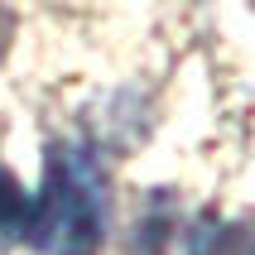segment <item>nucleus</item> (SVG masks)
<instances>
[{"label":"nucleus","instance_id":"nucleus-1","mask_svg":"<svg viewBox=\"0 0 255 255\" xmlns=\"http://www.w3.org/2000/svg\"><path fill=\"white\" fill-rule=\"evenodd\" d=\"M24 231L43 255H97L106 231V183L82 144L53 149L43 193L39 202H29Z\"/></svg>","mask_w":255,"mask_h":255},{"label":"nucleus","instance_id":"nucleus-2","mask_svg":"<svg viewBox=\"0 0 255 255\" xmlns=\"http://www.w3.org/2000/svg\"><path fill=\"white\" fill-rule=\"evenodd\" d=\"M24 217H29V198H24V188H19L10 173L0 169V227H24Z\"/></svg>","mask_w":255,"mask_h":255}]
</instances>
